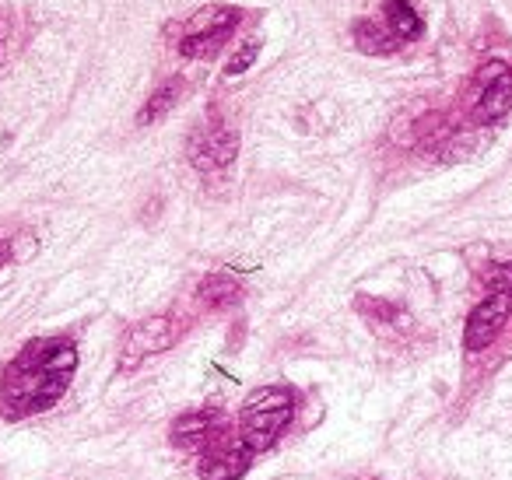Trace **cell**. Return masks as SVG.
<instances>
[{"label": "cell", "mask_w": 512, "mask_h": 480, "mask_svg": "<svg viewBox=\"0 0 512 480\" xmlns=\"http://www.w3.org/2000/svg\"><path fill=\"white\" fill-rule=\"evenodd\" d=\"M78 372V347L67 337H36L4 365L0 407L8 417L46 414L71 389Z\"/></svg>", "instance_id": "6da1fadb"}, {"label": "cell", "mask_w": 512, "mask_h": 480, "mask_svg": "<svg viewBox=\"0 0 512 480\" xmlns=\"http://www.w3.org/2000/svg\"><path fill=\"white\" fill-rule=\"evenodd\" d=\"M295 417V393L285 386H260L246 396L239 417H235V442L249 452V456H260V452L274 449L285 435V428Z\"/></svg>", "instance_id": "7a4b0ae2"}, {"label": "cell", "mask_w": 512, "mask_h": 480, "mask_svg": "<svg viewBox=\"0 0 512 480\" xmlns=\"http://www.w3.org/2000/svg\"><path fill=\"white\" fill-rule=\"evenodd\" d=\"M242 11L225 8V4H207L186 22V32L179 39V53L190 60H211L228 46V36L239 25Z\"/></svg>", "instance_id": "3957f363"}, {"label": "cell", "mask_w": 512, "mask_h": 480, "mask_svg": "<svg viewBox=\"0 0 512 480\" xmlns=\"http://www.w3.org/2000/svg\"><path fill=\"white\" fill-rule=\"evenodd\" d=\"M512 109V67L505 60H488L477 71V92L470 99V120L495 127Z\"/></svg>", "instance_id": "277c9868"}, {"label": "cell", "mask_w": 512, "mask_h": 480, "mask_svg": "<svg viewBox=\"0 0 512 480\" xmlns=\"http://www.w3.org/2000/svg\"><path fill=\"white\" fill-rule=\"evenodd\" d=\"M235 155H239V134L225 120H218V116H211L204 127L193 130L190 141H186V158L204 176L228 169L235 162Z\"/></svg>", "instance_id": "5b68a950"}, {"label": "cell", "mask_w": 512, "mask_h": 480, "mask_svg": "<svg viewBox=\"0 0 512 480\" xmlns=\"http://www.w3.org/2000/svg\"><path fill=\"white\" fill-rule=\"evenodd\" d=\"M176 337H179V326H176V319H172V316L141 319V323L130 326L127 337H123L116 368H120V372H134V368H141L148 358L169 351V347L176 344Z\"/></svg>", "instance_id": "8992f818"}, {"label": "cell", "mask_w": 512, "mask_h": 480, "mask_svg": "<svg viewBox=\"0 0 512 480\" xmlns=\"http://www.w3.org/2000/svg\"><path fill=\"white\" fill-rule=\"evenodd\" d=\"M253 459L256 456H249V452L235 442V435L232 438L211 435L204 452H200L197 473H200V480H242L249 473V466H253Z\"/></svg>", "instance_id": "52a82bcc"}, {"label": "cell", "mask_w": 512, "mask_h": 480, "mask_svg": "<svg viewBox=\"0 0 512 480\" xmlns=\"http://www.w3.org/2000/svg\"><path fill=\"white\" fill-rule=\"evenodd\" d=\"M512 316V295H488L474 312L467 316V330H463V347L467 351H484L498 333L505 330Z\"/></svg>", "instance_id": "ba28073f"}, {"label": "cell", "mask_w": 512, "mask_h": 480, "mask_svg": "<svg viewBox=\"0 0 512 480\" xmlns=\"http://www.w3.org/2000/svg\"><path fill=\"white\" fill-rule=\"evenodd\" d=\"M214 428H218V414H214V410H197V414L176 417L169 438L179 449H200V445H207V438L214 435Z\"/></svg>", "instance_id": "9c48e42d"}, {"label": "cell", "mask_w": 512, "mask_h": 480, "mask_svg": "<svg viewBox=\"0 0 512 480\" xmlns=\"http://www.w3.org/2000/svg\"><path fill=\"white\" fill-rule=\"evenodd\" d=\"M383 11H386V29H390L400 43H414V39H421L425 22H421V15L411 8V0H386Z\"/></svg>", "instance_id": "30bf717a"}, {"label": "cell", "mask_w": 512, "mask_h": 480, "mask_svg": "<svg viewBox=\"0 0 512 480\" xmlns=\"http://www.w3.org/2000/svg\"><path fill=\"white\" fill-rule=\"evenodd\" d=\"M197 298L207 305V309H228V305H235L242 298V284L228 274H211L200 281Z\"/></svg>", "instance_id": "8fae6325"}, {"label": "cell", "mask_w": 512, "mask_h": 480, "mask_svg": "<svg viewBox=\"0 0 512 480\" xmlns=\"http://www.w3.org/2000/svg\"><path fill=\"white\" fill-rule=\"evenodd\" d=\"M351 36H355V46L362 53H393V50H397V43H400V39L393 36L386 25L372 22V18H362V22H355Z\"/></svg>", "instance_id": "7c38bea8"}, {"label": "cell", "mask_w": 512, "mask_h": 480, "mask_svg": "<svg viewBox=\"0 0 512 480\" xmlns=\"http://www.w3.org/2000/svg\"><path fill=\"white\" fill-rule=\"evenodd\" d=\"M179 95H183V81H165V85L158 88L148 102H144V109L137 113V123H141V127H155L162 116L172 113V106L179 102Z\"/></svg>", "instance_id": "4fadbf2b"}, {"label": "cell", "mask_w": 512, "mask_h": 480, "mask_svg": "<svg viewBox=\"0 0 512 480\" xmlns=\"http://www.w3.org/2000/svg\"><path fill=\"white\" fill-rule=\"evenodd\" d=\"M481 281L491 288V295H512V263H488Z\"/></svg>", "instance_id": "5bb4252c"}, {"label": "cell", "mask_w": 512, "mask_h": 480, "mask_svg": "<svg viewBox=\"0 0 512 480\" xmlns=\"http://www.w3.org/2000/svg\"><path fill=\"white\" fill-rule=\"evenodd\" d=\"M256 57H260V39H246V43L235 50V57L228 60L225 74H228V78H235V74H246L249 67L256 64Z\"/></svg>", "instance_id": "9a60e30c"}, {"label": "cell", "mask_w": 512, "mask_h": 480, "mask_svg": "<svg viewBox=\"0 0 512 480\" xmlns=\"http://www.w3.org/2000/svg\"><path fill=\"white\" fill-rule=\"evenodd\" d=\"M8 263H11V242L0 235V270L8 267Z\"/></svg>", "instance_id": "2e32d148"}]
</instances>
